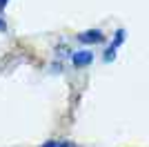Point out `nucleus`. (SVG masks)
<instances>
[{"label":"nucleus","mask_w":149,"mask_h":147,"mask_svg":"<svg viewBox=\"0 0 149 147\" xmlns=\"http://www.w3.org/2000/svg\"><path fill=\"white\" fill-rule=\"evenodd\" d=\"M102 40H105V34L100 29H87V31L78 34V43H82V45H98Z\"/></svg>","instance_id":"obj_1"},{"label":"nucleus","mask_w":149,"mask_h":147,"mask_svg":"<svg viewBox=\"0 0 149 147\" xmlns=\"http://www.w3.org/2000/svg\"><path fill=\"white\" fill-rule=\"evenodd\" d=\"M71 60H74L76 67H89L93 62V51H89V49H78L74 56H71Z\"/></svg>","instance_id":"obj_2"},{"label":"nucleus","mask_w":149,"mask_h":147,"mask_svg":"<svg viewBox=\"0 0 149 147\" xmlns=\"http://www.w3.org/2000/svg\"><path fill=\"white\" fill-rule=\"evenodd\" d=\"M125 38H127V31L120 27V29H116V34H113V38H111V43H109V47H113L116 51H118V47L125 43Z\"/></svg>","instance_id":"obj_3"},{"label":"nucleus","mask_w":149,"mask_h":147,"mask_svg":"<svg viewBox=\"0 0 149 147\" xmlns=\"http://www.w3.org/2000/svg\"><path fill=\"white\" fill-rule=\"evenodd\" d=\"M116 54H118V51H116L113 47H107L105 51H102V60L105 62H113L116 60Z\"/></svg>","instance_id":"obj_4"},{"label":"nucleus","mask_w":149,"mask_h":147,"mask_svg":"<svg viewBox=\"0 0 149 147\" xmlns=\"http://www.w3.org/2000/svg\"><path fill=\"white\" fill-rule=\"evenodd\" d=\"M58 147H74V143H69V141H58Z\"/></svg>","instance_id":"obj_5"},{"label":"nucleus","mask_w":149,"mask_h":147,"mask_svg":"<svg viewBox=\"0 0 149 147\" xmlns=\"http://www.w3.org/2000/svg\"><path fill=\"white\" fill-rule=\"evenodd\" d=\"M42 147H58V141H47Z\"/></svg>","instance_id":"obj_6"},{"label":"nucleus","mask_w":149,"mask_h":147,"mask_svg":"<svg viewBox=\"0 0 149 147\" xmlns=\"http://www.w3.org/2000/svg\"><path fill=\"white\" fill-rule=\"evenodd\" d=\"M7 2H9V0H0V9H5V7H7Z\"/></svg>","instance_id":"obj_7"},{"label":"nucleus","mask_w":149,"mask_h":147,"mask_svg":"<svg viewBox=\"0 0 149 147\" xmlns=\"http://www.w3.org/2000/svg\"><path fill=\"white\" fill-rule=\"evenodd\" d=\"M5 27H7V24H5V20L0 18V31H5Z\"/></svg>","instance_id":"obj_8"}]
</instances>
